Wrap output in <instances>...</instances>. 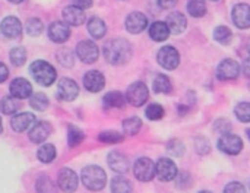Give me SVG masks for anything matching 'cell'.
Listing matches in <instances>:
<instances>
[{
  "mask_svg": "<svg viewBox=\"0 0 250 193\" xmlns=\"http://www.w3.org/2000/svg\"><path fill=\"white\" fill-rule=\"evenodd\" d=\"M170 35V29L167 26L166 22H161V21H157L154 22L151 26H149V37L154 40V41H166Z\"/></svg>",
  "mask_w": 250,
  "mask_h": 193,
  "instance_id": "cb8c5ba5",
  "label": "cell"
},
{
  "mask_svg": "<svg viewBox=\"0 0 250 193\" xmlns=\"http://www.w3.org/2000/svg\"><path fill=\"white\" fill-rule=\"evenodd\" d=\"M83 139H85V135H83L82 129H79L78 126H73V125H70V126L67 128V144H69V147L75 148V147H78Z\"/></svg>",
  "mask_w": 250,
  "mask_h": 193,
  "instance_id": "d6a6232c",
  "label": "cell"
},
{
  "mask_svg": "<svg viewBox=\"0 0 250 193\" xmlns=\"http://www.w3.org/2000/svg\"><path fill=\"white\" fill-rule=\"evenodd\" d=\"M243 72H245L246 76H250V57L246 59L245 63H243Z\"/></svg>",
  "mask_w": 250,
  "mask_h": 193,
  "instance_id": "f907efd6",
  "label": "cell"
},
{
  "mask_svg": "<svg viewBox=\"0 0 250 193\" xmlns=\"http://www.w3.org/2000/svg\"><path fill=\"white\" fill-rule=\"evenodd\" d=\"M179 172L170 158H160L155 164V176L160 182H171L177 177Z\"/></svg>",
  "mask_w": 250,
  "mask_h": 193,
  "instance_id": "ba28073f",
  "label": "cell"
},
{
  "mask_svg": "<svg viewBox=\"0 0 250 193\" xmlns=\"http://www.w3.org/2000/svg\"><path fill=\"white\" fill-rule=\"evenodd\" d=\"M224 193H246V189L242 183L239 182H231L226 186Z\"/></svg>",
  "mask_w": 250,
  "mask_h": 193,
  "instance_id": "bcb514c9",
  "label": "cell"
},
{
  "mask_svg": "<svg viewBox=\"0 0 250 193\" xmlns=\"http://www.w3.org/2000/svg\"><path fill=\"white\" fill-rule=\"evenodd\" d=\"M63 21L69 25V26H79L85 22L86 16L83 13L82 9L76 7V6H67L63 9Z\"/></svg>",
  "mask_w": 250,
  "mask_h": 193,
  "instance_id": "44dd1931",
  "label": "cell"
},
{
  "mask_svg": "<svg viewBox=\"0 0 250 193\" xmlns=\"http://www.w3.org/2000/svg\"><path fill=\"white\" fill-rule=\"evenodd\" d=\"M167 151L173 157H182L185 154V145L179 139H171L167 145Z\"/></svg>",
  "mask_w": 250,
  "mask_h": 193,
  "instance_id": "7bdbcfd3",
  "label": "cell"
},
{
  "mask_svg": "<svg viewBox=\"0 0 250 193\" xmlns=\"http://www.w3.org/2000/svg\"><path fill=\"white\" fill-rule=\"evenodd\" d=\"M236 117L242 123H250V103H240L234 108Z\"/></svg>",
  "mask_w": 250,
  "mask_h": 193,
  "instance_id": "b9f144b4",
  "label": "cell"
},
{
  "mask_svg": "<svg viewBox=\"0 0 250 193\" xmlns=\"http://www.w3.org/2000/svg\"><path fill=\"white\" fill-rule=\"evenodd\" d=\"M53 132V128L48 122H38L35 123L29 133H28V138L32 144H42Z\"/></svg>",
  "mask_w": 250,
  "mask_h": 193,
  "instance_id": "ac0fdd59",
  "label": "cell"
},
{
  "mask_svg": "<svg viewBox=\"0 0 250 193\" xmlns=\"http://www.w3.org/2000/svg\"><path fill=\"white\" fill-rule=\"evenodd\" d=\"M9 92L18 100H26L32 97V85L25 78H16L9 85Z\"/></svg>",
  "mask_w": 250,
  "mask_h": 193,
  "instance_id": "5bb4252c",
  "label": "cell"
},
{
  "mask_svg": "<svg viewBox=\"0 0 250 193\" xmlns=\"http://www.w3.org/2000/svg\"><path fill=\"white\" fill-rule=\"evenodd\" d=\"M107 163L110 166V169L116 173H120V174H125L129 172V160L126 155H123L122 152H117V151H113L108 154L107 157Z\"/></svg>",
  "mask_w": 250,
  "mask_h": 193,
  "instance_id": "ffe728a7",
  "label": "cell"
},
{
  "mask_svg": "<svg viewBox=\"0 0 250 193\" xmlns=\"http://www.w3.org/2000/svg\"><path fill=\"white\" fill-rule=\"evenodd\" d=\"M76 56L79 57L81 62H83L86 64L95 63L100 56L98 45L91 40H83V41L78 43V45H76Z\"/></svg>",
  "mask_w": 250,
  "mask_h": 193,
  "instance_id": "5b68a950",
  "label": "cell"
},
{
  "mask_svg": "<svg viewBox=\"0 0 250 193\" xmlns=\"http://www.w3.org/2000/svg\"><path fill=\"white\" fill-rule=\"evenodd\" d=\"M78 183H79V179H78V174L70 170V169H63L59 172V176H57V186L60 191H63L64 193H73L78 189Z\"/></svg>",
  "mask_w": 250,
  "mask_h": 193,
  "instance_id": "30bf717a",
  "label": "cell"
},
{
  "mask_svg": "<svg viewBox=\"0 0 250 193\" xmlns=\"http://www.w3.org/2000/svg\"><path fill=\"white\" fill-rule=\"evenodd\" d=\"M246 133H248V136H249V139H250V129H248V130H246Z\"/></svg>",
  "mask_w": 250,
  "mask_h": 193,
  "instance_id": "11a10c76",
  "label": "cell"
},
{
  "mask_svg": "<svg viewBox=\"0 0 250 193\" xmlns=\"http://www.w3.org/2000/svg\"><path fill=\"white\" fill-rule=\"evenodd\" d=\"M29 104H31V107H32L34 110H37V111H44V110L48 108L50 101H48V98H47L44 94L38 92V94H35V95L31 97Z\"/></svg>",
  "mask_w": 250,
  "mask_h": 193,
  "instance_id": "74e56055",
  "label": "cell"
},
{
  "mask_svg": "<svg viewBox=\"0 0 250 193\" xmlns=\"http://www.w3.org/2000/svg\"><path fill=\"white\" fill-rule=\"evenodd\" d=\"M240 73V64L233 59H224L217 67V78L221 81L236 79Z\"/></svg>",
  "mask_w": 250,
  "mask_h": 193,
  "instance_id": "4fadbf2b",
  "label": "cell"
},
{
  "mask_svg": "<svg viewBox=\"0 0 250 193\" xmlns=\"http://www.w3.org/2000/svg\"><path fill=\"white\" fill-rule=\"evenodd\" d=\"M3 132V125H1V117H0V133Z\"/></svg>",
  "mask_w": 250,
  "mask_h": 193,
  "instance_id": "db71d44e",
  "label": "cell"
},
{
  "mask_svg": "<svg viewBox=\"0 0 250 193\" xmlns=\"http://www.w3.org/2000/svg\"><path fill=\"white\" fill-rule=\"evenodd\" d=\"M48 38L53 41V43H57V44H63L69 40L70 37V26L63 21H54L50 23L48 26Z\"/></svg>",
  "mask_w": 250,
  "mask_h": 193,
  "instance_id": "8fae6325",
  "label": "cell"
},
{
  "mask_svg": "<svg viewBox=\"0 0 250 193\" xmlns=\"http://www.w3.org/2000/svg\"><path fill=\"white\" fill-rule=\"evenodd\" d=\"M29 72L34 78V81L37 84H40L41 86H50L57 78L56 69L44 60H35L29 66Z\"/></svg>",
  "mask_w": 250,
  "mask_h": 193,
  "instance_id": "3957f363",
  "label": "cell"
},
{
  "mask_svg": "<svg viewBox=\"0 0 250 193\" xmlns=\"http://www.w3.org/2000/svg\"><path fill=\"white\" fill-rule=\"evenodd\" d=\"M141 128H142V120L139 117H129L123 122V130L126 135L133 136V135L139 133Z\"/></svg>",
  "mask_w": 250,
  "mask_h": 193,
  "instance_id": "e575fe53",
  "label": "cell"
},
{
  "mask_svg": "<svg viewBox=\"0 0 250 193\" xmlns=\"http://www.w3.org/2000/svg\"><path fill=\"white\" fill-rule=\"evenodd\" d=\"M246 50H248V53H249V56H250V40L248 41V44H246Z\"/></svg>",
  "mask_w": 250,
  "mask_h": 193,
  "instance_id": "f5cc1de1",
  "label": "cell"
},
{
  "mask_svg": "<svg viewBox=\"0 0 250 193\" xmlns=\"http://www.w3.org/2000/svg\"><path fill=\"white\" fill-rule=\"evenodd\" d=\"M98 139L100 142H104V144H119L123 141V135L116 130H105L100 133Z\"/></svg>",
  "mask_w": 250,
  "mask_h": 193,
  "instance_id": "60d3db41",
  "label": "cell"
},
{
  "mask_svg": "<svg viewBox=\"0 0 250 193\" xmlns=\"http://www.w3.org/2000/svg\"><path fill=\"white\" fill-rule=\"evenodd\" d=\"M105 85V78L100 70H89L83 76V86L89 92H100Z\"/></svg>",
  "mask_w": 250,
  "mask_h": 193,
  "instance_id": "e0dca14e",
  "label": "cell"
},
{
  "mask_svg": "<svg viewBox=\"0 0 250 193\" xmlns=\"http://www.w3.org/2000/svg\"><path fill=\"white\" fill-rule=\"evenodd\" d=\"M1 34L9 40H16L22 35V23L16 16H6L0 23Z\"/></svg>",
  "mask_w": 250,
  "mask_h": 193,
  "instance_id": "9a60e30c",
  "label": "cell"
},
{
  "mask_svg": "<svg viewBox=\"0 0 250 193\" xmlns=\"http://www.w3.org/2000/svg\"><path fill=\"white\" fill-rule=\"evenodd\" d=\"M79 95L78 84L70 78H63L57 84V97L62 101H73Z\"/></svg>",
  "mask_w": 250,
  "mask_h": 193,
  "instance_id": "7c38bea8",
  "label": "cell"
},
{
  "mask_svg": "<svg viewBox=\"0 0 250 193\" xmlns=\"http://www.w3.org/2000/svg\"><path fill=\"white\" fill-rule=\"evenodd\" d=\"M110 188H111V193H132V191H133L130 182L122 176H116L111 180Z\"/></svg>",
  "mask_w": 250,
  "mask_h": 193,
  "instance_id": "f546056e",
  "label": "cell"
},
{
  "mask_svg": "<svg viewBox=\"0 0 250 193\" xmlns=\"http://www.w3.org/2000/svg\"><path fill=\"white\" fill-rule=\"evenodd\" d=\"M154 92L155 94H170L173 86H171V81L168 79V76L166 75H157L152 84Z\"/></svg>",
  "mask_w": 250,
  "mask_h": 193,
  "instance_id": "4316f807",
  "label": "cell"
},
{
  "mask_svg": "<svg viewBox=\"0 0 250 193\" xmlns=\"http://www.w3.org/2000/svg\"><path fill=\"white\" fill-rule=\"evenodd\" d=\"M35 122V116L32 113H19L16 114L12 120H10V128L16 132V133H22L25 132L31 125H34Z\"/></svg>",
  "mask_w": 250,
  "mask_h": 193,
  "instance_id": "603a6c76",
  "label": "cell"
},
{
  "mask_svg": "<svg viewBox=\"0 0 250 193\" xmlns=\"http://www.w3.org/2000/svg\"><path fill=\"white\" fill-rule=\"evenodd\" d=\"M7 76H9V69H7V66L3 64V63H0V84L4 82V81L7 79Z\"/></svg>",
  "mask_w": 250,
  "mask_h": 193,
  "instance_id": "681fc988",
  "label": "cell"
},
{
  "mask_svg": "<svg viewBox=\"0 0 250 193\" xmlns=\"http://www.w3.org/2000/svg\"><path fill=\"white\" fill-rule=\"evenodd\" d=\"M161 9H171L177 4V0H157Z\"/></svg>",
  "mask_w": 250,
  "mask_h": 193,
  "instance_id": "c3c4849f",
  "label": "cell"
},
{
  "mask_svg": "<svg viewBox=\"0 0 250 193\" xmlns=\"http://www.w3.org/2000/svg\"><path fill=\"white\" fill-rule=\"evenodd\" d=\"M126 103V97L119 91H111L104 95L103 104L105 108H122Z\"/></svg>",
  "mask_w": 250,
  "mask_h": 193,
  "instance_id": "d4e9b609",
  "label": "cell"
},
{
  "mask_svg": "<svg viewBox=\"0 0 250 193\" xmlns=\"http://www.w3.org/2000/svg\"><path fill=\"white\" fill-rule=\"evenodd\" d=\"M7 1H10V3H13V4H19V3H22L23 0H7Z\"/></svg>",
  "mask_w": 250,
  "mask_h": 193,
  "instance_id": "816d5d0a",
  "label": "cell"
},
{
  "mask_svg": "<svg viewBox=\"0 0 250 193\" xmlns=\"http://www.w3.org/2000/svg\"><path fill=\"white\" fill-rule=\"evenodd\" d=\"M166 23H167L170 32H173V34H182L186 29V26H188V19L180 12H171L170 15H167Z\"/></svg>",
  "mask_w": 250,
  "mask_h": 193,
  "instance_id": "7402d4cb",
  "label": "cell"
},
{
  "mask_svg": "<svg viewBox=\"0 0 250 193\" xmlns=\"http://www.w3.org/2000/svg\"><path fill=\"white\" fill-rule=\"evenodd\" d=\"M81 180L88 191L98 192V191L104 189V186L107 183V174L98 166H88L82 170Z\"/></svg>",
  "mask_w": 250,
  "mask_h": 193,
  "instance_id": "7a4b0ae2",
  "label": "cell"
},
{
  "mask_svg": "<svg viewBox=\"0 0 250 193\" xmlns=\"http://www.w3.org/2000/svg\"><path fill=\"white\" fill-rule=\"evenodd\" d=\"M188 12L193 18H202L207 13V4L205 0H189L188 1Z\"/></svg>",
  "mask_w": 250,
  "mask_h": 193,
  "instance_id": "836d02e7",
  "label": "cell"
},
{
  "mask_svg": "<svg viewBox=\"0 0 250 193\" xmlns=\"http://www.w3.org/2000/svg\"><path fill=\"white\" fill-rule=\"evenodd\" d=\"M196 144H195V147H196V151H198V154H201V155H207V154H209V151H211V145H209V141L207 139V138H196V141H195Z\"/></svg>",
  "mask_w": 250,
  "mask_h": 193,
  "instance_id": "ee69618b",
  "label": "cell"
},
{
  "mask_svg": "<svg viewBox=\"0 0 250 193\" xmlns=\"http://www.w3.org/2000/svg\"><path fill=\"white\" fill-rule=\"evenodd\" d=\"M19 108H21L19 100L15 98V97H12V95H10V97H4V98L0 101V110H1L3 114H7V116L15 114Z\"/></svg>",
  "mask_w": 250,
  "mask_h": 193,
  "instance_id": "f1b7e54d",
  "label": "cell"
},
{
  "mask_svg": "<svg viewBox=\"0 0 250 193\" xmlns=\"http://www.w3.org/2000/svg\"><path fill=\"white\" fill-rule=\"evenodd\" d=\"M231 38H233V32L229 26H224V25H220L215 28L214 31V40L223 45H227L231 43Z\"/></svg>",
  "mask_w": 250,
  "mask_h": 193,
  "instance_id": "1f68e13d",
  "label": "cell"
},
{
  "mask_svg": "<svg viewBox=\"0 0 250 193\" xmlns=\"http://www.w3.org/2000/svg\"><path fill=\"white\" fill-rule=\"evenodd\" d=\"M9 59L13 66L19 67L26 62V51L23 47H13L9 53Z\"/></svg>",
  "mask_w": 250,
  "mask_h": 193,
  "instance_id": "d590c367",
  "label": "cell"
},
{
  "mask_svg": "<svg viewBox=\"0 0 250 193\" xmlns=\"http://www.w3.org/2000/svg\"><path fill=\"white\" fill-rule=\"evenodd\" d=\"M157 62L161 67H164L167 70H173L180 64L179 51L171 45H166V47L160 48V51L157 54Z\"/></svg>",
  "mask_w": 250,
  "mask_h": 193,
  "instance_id": "8992f818",
  "label": "cell"
},
{
  "mask_svg": "<svg viewBox=\"0 0 250 193\" xmlns=\"http://www.w3.org/2000/svg\"><path fill=\"white\" fill-rule=\"evenodd\" d=\"M125 97H126V101L130 106L141 107V106H144L146 103V100L149 97V91H148V88H146V85L144 82H135L127 88Z\"/></svg>",
  "mask_w": 250,
  "mask_h": 193,
  "instance_id": "277c9868",
  "label": "cell"
},
{
  "mask_svg": "<svg viewBox=\"0 0 250 193\" xmlns=\"http://www.w3.org/2000/svg\"><path fill=\"white\" fill-rule=\"evenodd\" d=\"M25 28H26V32L31 37H38L44 31V23L40 19H37V18H31V19L26 21Z\"/></svg>",
  "mask_w": 250,
  "mask_h": 193,
  "instance_id": "f35d334b",
  "label": "cell"
},
{
  "mask_svg": "<svg viewBox=\"0 0 250 193\" xmlns=\"http://www.w3.org/2000/svg\"><path fill=\"white\" fill-rule=\"evenodd\" d=\"M145 116L148 120L151 122H157V120H161L164 117V108L163 106L160 104H149L145 110Z\"/></svg>",
  "mask_w": 250,
  "mask_h": 193,
  "instance_id": "ab89813d",
  "label": "cell"
},
{
  "mask_svg": "<svg viewBox=\"0 0 250 193\" xmlns=\"http://www.w3.org/2000/svg\"><path fill=\"white\" fill-rule=\"evenodd\" d=\"M233 22L240 29L250 28V4L239 3L233 9Z\"/></svg>",
  "mask_w": 250,
  "mask_h": 193,
  "instance_id": "d6986e66",
  "label": "cell"
},
{
  "mask_svg": "<svg viewBox=\"0 0 250 193\" xmlns=\"http://www.w3.org/2000/svg\"><path fill=\"white\" fill-rule=\"evenodd\" d=\"M37 157L44 164H48V163L54 161V158H56V148H54V145L44 144L42 147H40V150L37 152Z\"/></svg>",
  "mask_w": 250,
  "mask_h": 193,
  "instance_id": "4dcf8cb0",
  "label": "cell"
},
{
  "mask_svg": "<svg viewBox=\"0 0 250 193\" xmlns=\"http://www.w3.org/2000/svg\"><path fill=\"white\" fill-rule=\"evenodd\" d=\"M125 25L130 34H141L148 26V18L142 12H132L127 15Z\"/></svg>",
  "mask_w": 250,
  "mask_h": 193,
  "instance_id": "2e32d148",
  "label": "cell"
},
{
  "mask_svg": "<svg viewBox=\"0 0 250 193\" xmlns=\"http://www.w3.org/2000/svg\"><path fill=\"white\" fill-rule=\"evenodd\" d=\"M104 57L113 66L125 64L132 57V45L123 38H113L104 45Z\"/></svg>",
  "mask_w": 250,
  "mask_h": 193,
  "instance_id": "6da1fadb",
  "label": "cell"
},
{
  "mask_svg": "<svg viewBox=\"0 0 250 193\" xmlns=\"http://www.w3.org/2000/svg\"><path fill=\"white\" fill-rule=\"evenodd\" d=\"M212 1H217V0H212Z\"/></svg>",
  "mask_w": 250,
  "mask_h": 193,
  "instance_id": "6f0895ef",
  "label": "cell"
},
{
  "mask_svg": "<svg viewBox=\"0 0 250 193\" xmlns=\"http://www.w3.org/2000/svg\"><path fill=\"white\" fill-rule=\"evenodd\" d=\"M88 32H89L94 38H97V40L103 38V37L105 35V32H107L105 22H104L101 18H97V16L91 18V19L88 21Z\"/></svg>",
  "mask_w": 250,
  "mask_h": 193,
  "instance_id": "484cf974",
  "label": "cell"
},
{
  "mask_svg": "<svg viewBox=\"0 0 250 193\" xmlns=\"http://www.w3.org/2000/svg\"><path fill=\"white\" fill-rule=\"evenodd\" d=\"M133 174L139 182H151L155 177V164L149 158H139L133 164Z\"/></svg>",
  "mask_w": 250,
  "mask_h": 193,
  "instance_id": "52a82bcc",
  "label": "cell"
},
{
  "mask_svg": "<svg viewBox=\"0 0 250 193\" xmlns=\"http://www.w3.org/2000/svg\"><path fill=\"white\" fill-rule=\"evenodd\" d=\"M73 6L83 10V9H88L92 6V0H73Z\"/></svg>",
  "mask_w": 250,
  "mask_h": 193,
  "instance_id": "7dc6e473",
  "label": "cell"
},
{
  "mask_svg": "<svg viewBox=\"0 0 250 193\" xmlns=\"http://www.w3.org/2000/svg\"><path fill=\"white\" fill-rule=\"evenodd\" d=\"M56 57L59 60V63L64 67H72L73 66V62H75V54L72 53L70 48H60L57 53H56Z\"/></svg>",
  "mask_w": 250,
  "mask_h": 193,
  "instance_id": "8d00e7d4",
  "label": "cell"
},
{
  "mask_svg": "<svg viewBox=\"0 0 250 193\" xmlns=\"http://www.w3.org/2000/svg\"><path fill=\"white\" fill-rule=\"evenodd\" d=\"M199 193H211V192H208V191H202V192H199Z\"/></svg>",
  "mask_w": 250,
  "mask_h": 193,
  "instance_id": "9f6ffc18",
  "label": "cell"
},
{
  "mask_svg": "<svg viewBox=\"0 0 250 193\" xmlns=\"http://www.w3.org/2000/svg\"><path fill=\"white\" fill-rule=\"evenodd\" d=\"M214 128H215V130H217V132H220V133L226 135V133H230L231 125H230L226 119H218V120L215 122Z\"/></svg>",
  "mask_w": 250,
  "mask_h": 193,
  "instance_id": "f6af8a7d",
  "label": "cell"
},
{
  "mask_svg": "<svg viewBox=\"0 0 250 193\" xmlns=\"http://www.w3.org/2000/svg\"><path fill=\"white\" fill-rule=\"evenodd\" d=\"M218 150L227 155H237L243 150V141L237 135L226 133L218 139Z\"/></svg>",
  "mask_w": 250,
  "mask_h": 193,
  "instance_id": "9c48e42d",
  "label": "cell"
},
{
  "mask_svg": "<svg viewBox=\"0 0 250 193\" xmlns=\"http://www.w3.org/2000/svg\"><path fill=\"white\" fill-rule=\"evenodd\" d=\"M37 193H57V186L48 176H40L35 182Z\"/></svg>",
  "mask_w": 250,
  "mask_h": 193,
  "instance_id": "83f0119b",
  "label": "cell"
}]
</instances>
